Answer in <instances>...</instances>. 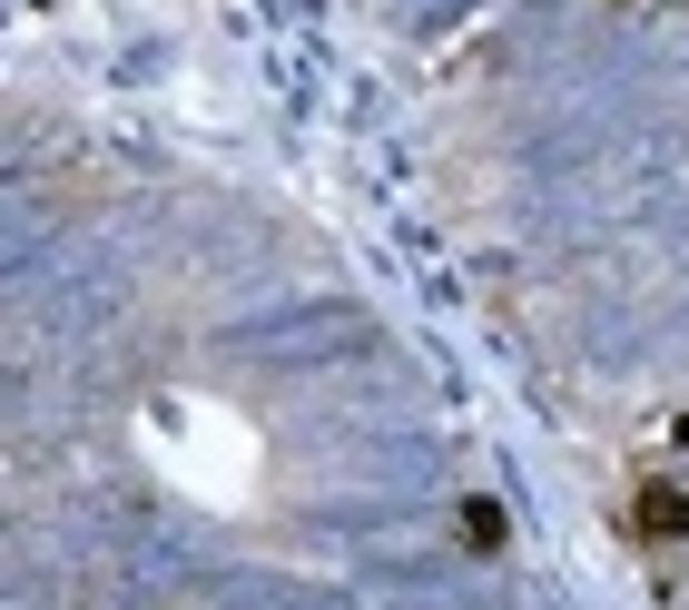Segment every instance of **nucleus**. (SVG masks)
I'll return each instance as SVG.
<instances>
[{"label":"nucleus","instance_id":"obj_1","mask_svg":"<svg viewBox=\"0 0 689 610\" xmlns=\"http://www.w3.org/2000/svg\"><path fill=\"white\" fill-rule=\"evenodd\" d=\"M463 542H473V551L502 542V512H492V502H473V512H463Z\"/></svg>","mask_w":689,"mask_h":610}]
</instances>
